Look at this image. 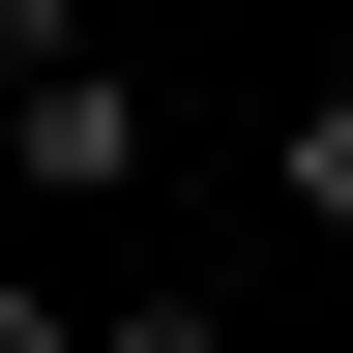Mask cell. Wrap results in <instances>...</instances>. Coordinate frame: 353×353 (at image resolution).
Returning <instances> with one entry per match:
<instances>
[{"mask_svg": "<svg viewBox=\"0 0 353 353\" xmlns=\"http://www.w3.org/2000/svg\"><path fill=\"white\" fill-rule=\"evenodd\" d=\"M0 176H30V206H118V176H148V88H118V30L0 88Z\"/></svg>", "mask_w": 353, "mask_h": 353, "instance_id": "6da1fadb", "label": "cell"}, {"mask_svg": "<svg viewBox=\"0 0 353 353\" xmlns=\"http://www.w3.org/2000/svg\"><path fill=\"white\" fill-rule=\"evenodd\" d=\"M265 206H294V236H353V88H294V118H265Z\"/></svg>", "mask_w": 353, "mask_h": 353, "instance_id": "7a4b0ae2", "label": "cell"}, {"mask_svg": "<svg viewBox=\"0 0 353 353\" xmlns=\"http://www.w3.org/2000/svg\"><path fill=\"white\" fill-rule=\"evenodd\" d=\"M88 353H236V294H118V324H88Z\"/></svg>", "mask_w": 353, "mask_h": 353, "instance_id": "3957f363", "label": "cell"}, {"mask_svg": "<svg viewBox=\"0 0 353 353\" xmlns=\"http://www.w3.org/2000/svg\"><path fill=\"white\" fill-rule=\"evenodd\" d=\"M30 59H88V0H0V88H30Z\"/></svg>", "mask_w": 353, "mask_h": 353, "instance_id": "277c9868", "label": "cell"}, {"mask_svg": "<svg viewBox=\"0 0 353 353\" xmlns=\"http://www.w3.org/2000/svg\"><path fill=\"white\" fill-rule=\"evenodd\" d=\"M0 353H88V294H30V265H0Z\"/></svg>", "mask_w": 353, "mask_h": 353, "instance_id": "5b68a950", "label": "cell"}, {"mask_svg": "<svg viewBox=\"0 0 353 353\" xmlns=\"http://www.w3.org/2000/svg\"><path fill=\"white\" fill-rule=\"evenodd\" d=\"M0 206H30V176H0Z\"/></svg>", "mask_w": 353, "mask_h": 353, "instance_id": "8992f818", "label": "cell"}]
</instances>
